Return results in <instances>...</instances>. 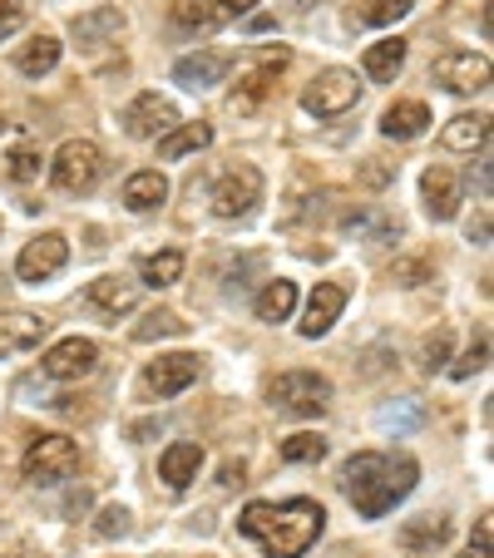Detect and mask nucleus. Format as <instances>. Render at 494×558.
<instances>
[{
  "label": "nucleus",
  "instance_id": "1a4fd4ad",
  "mask_svg": "<svg viewBox=\"0 0 494 558\" xmlns=\"http://www.w3.org/2000/svg\"><path fill=\"white\" fill-rule=\"evenodd\" d=\"M287 64H292V54H287L282 45H277V50H263V54H257V64H253V70L242 74V85H238V89H232V95H228V105L238 109V114H253V109L263 105L267 95H273L277 74H282Z\"/></svg>",
  "mask_w": 494,
  "mask_h": 558
},
{
  "label": "nucleus",
  "instance_id": "0eeeda50",
  "mask_svg": "<svg viewBox=\"0 0 494 558\" xmlns=\"http://www.w3.org/2000/svg\"><path fill=\"white\" fill-rule=\"evenodd\" d=\"M263 203V173L253 163H232L228 173H218L213 183V213L218 218H248Z\"/></svg>",
  "mask_w": 494,
  "mask_h": 558
},
{
  "label": "nucleus",
  "instance_id": "4be33fe9",
  "mask_svg": "<svg viewBox=\"0 0 494 558\" xmlns=\"http://www.w3.org/2000/svg\"><path fill=\"white\" fill-rule=\"evenodd\" d=\"M164 198H169V179H164L158 169H138L134 179L124 183V208L129 213H154Z\"/></svg>",
  "mask_w": 494,
  "mask_h": 558
},
{
  "label": "nucleus",
  "instance_id": "ddd939ff",
  "mask_svg": "<svg viewBox=\"0 0 494 558\" xmlns=\"http://www.w3.org/2000/svg\"><path fill=\"white\" fill-rule=\"evenodd\" d=\"M64 263H70V243H64L60 232H40V238H31V243L21 247L15 272H21V282H45V277H55Z\"/></svg>",
  "mask_w": 494,
  "mask_h": 558
},
{
  "label": "nucleus",
  "instance_id": "7ed1b4c3",
  "mask_svg": "<svg viewBox=\"0 0 494 558\" xmlns=\"http://www.w3.org/2000/svg\"><path fill=\"white\" fill-rule=\"evenodd\" d=\"M105 173V154H99L95 138H64L55 148V163H50V179L60 193H89Z\"/></svg>",
  "mask_w": 494,
  "mask_h": 558
},
{
  "label": "nucleus",
  "instance_id": "a878e982",
  "mask_svg": "<svg viewBox=\"0 0 494 558\" xmlns=\"http://www.w3.org/2000/svg\"><path fill=\"white\" fill-rule=\"evenodd\" d=\"M55 64H60V40H55V35H35V40H25L21 50H15V70L31 74V80L50 74Z\"/></svg>",
  "mask_w": 494,
  "mask_h": 558
},
{
  "label": "nucleus",
  "instance_id": "e433bc0d",
  "mask_svg": "<svg viewBox=\"0 0 494 558\" xmlns=\"http://www.w3.org/2000/svg\"><path fill=\"white\" fill-rule=\"evenodd\" d=\"M484 361H490V337H480V341H474V347L465 351V356L450 366V376H455V380H470L474 371H484Z\"/></svg>",
  "mask_w": 494,
  "mask_h": 558
},
{
  "label": "nucleus",
  "instance_id": "7c9ffc66",
  "mask_svg": "<svg viewBox=\"0 0 494 558\" xmlns=\"http://www.w3.org/2000/svg\"><path fill=\"white\" fill-rule=\"evenodd\" d=\"M138 277H144V287H173L183 277V253L179 247H164V253H148L144 263H138Z\"/></svg>",
  "mask_w": 494,
  "mask_h": 558
},
{
  "label": "nucleus",
  "instance_id": "39448f33",
  "mask_svg": "<svg viewBox=\"0 0 494 558\" xmlns=\"http://www.w3.org/2000/svg\"><path fill=\"white\" fill-rule=\"evenodd\" d=\"M267 396H273V405H282L292 415H322L332 405V380L316 376V371H282L267 386Z\"/></svg>",
  "mask_w": 494,
  "mask_h": 558
},
{
  "label": "nucleus",
  "instance_id": "5701e85b",
  "mask_svg": "<svg viewBox=\"0 0 494 558\" xmlns=\"http://www.w3.org/2000/svg\"><path fill=\"white\" fill-rule=\"evenodd\" d=\"M119 31H124V11L119 5H95V11L74 15V40L80 45H105Z\"/></svg>",
  "mask_w": 494,
  "mask_h": 558
},
{
  "label": "nucleus",
  "instance_id": "a211bd4d",
  "mask_svg": "<svg viewBox=\"0 0 494 558\" xmlns=\"http://www.w3.org/2000/svg\"><path fill=\"white\" fill-rule=\"evenodd\" d=\"M421 193H425V213H431L435 222H450L455 213H460V179H455V173L445 169V163L425 169Z\"/></svg>",
  "mask_w": 494,
  "mask_h": 558
},
{
  "label": "nucleus",
  "instance_id": "79ce46f5",
  "mask_svg": "<svg viewBox=\"0 0 494 558\" xmlns=\"http://www.w3.org/2000/svg\"><path fill=\"white\" fill-rule=\"evenodd\" d=\"M460 558H490V544H470Z\"/></svg>",
  "mask_w": 494,
  "mask_h": 558
},
{
  "label": "nucleus",
  "instance_id": "6ab92c4d",
  "mask_svg": "<svg viewBox=\"0 0 494 558\" xmlns=\"http://www.w3.org/2000/svg\"><path fill=\"white\" fill-rule=\"evenodd\" d=\"M85 302L119 322V316H129L138 306V282H129V277H95L85 287Z\"/></svg>",
  "mask_w": 494,
  "mask_h": 558
},
{
  "label": "nucleus",
  "instance_id": "cd10ccee",
  "mask_svg": "<svg viewBox=\"0 0 494 558\" xmlns=\"http://www.w3.org/2000/svg\"><path fill=\"white\" fill-rule=\"evenodd\" d=\"M213 144V124H179V129H169V134L158 138V158H183V154H198V148H208Z\"/></svg>",
  "mask_w": 494,
  "mask_h": 558
},
{
  "label": "nucleus",
  "instance_id": "72a5a7b5",
  "mask_svg": "<svg viewBox=\"0 0 494 558\" xmlns=\"http://www.w3.org/2000/svg\"><path fill=\"white\" fill-rule=\"evenodd\" d=\"M322 454H326L322 435H292V440H282V460L287 464H316Z\"/></svg>",
  "mask_w": 494,
  "mask_h": 558
},
{
  "label": "nucleus",
  "instance_id": "bb28decb",
  "mask_svg": "<svg viewBox=\"0 0 494 558\" xmlns=\"http://www.w3.org/2000/svg\"><path fill=\"white\" fill-rule=\"evenodd\" d=\"M297 306V282H287V277H277V282H267L263 292H257V322H267V327H277V322H287Z\"/></svg>",
  "mask_w": 494,
  "mask_h": 558
},
{
  "label": "nucleus",
  "instance_id": "a19ab883",
  "mask_svg": "<svg viewBox=\"0 0 494 558\" xmlns=\"http://www.w3.org/2000/svg\"><path fill=\"white\" fill-rule=\"evenodd\" d=\"M361 183H371V189H386V183H390V169L381 163V158H371L366 169H361Z\"/></svg>",
  "mask_w": 494,
  "mask_h": 558
},
{
  "label": "nucleus",
  "instance_id": "f03ea898",
  "mask_svg": "<svg viewBox=\"0 0 494 558\" xmlns=\"http://www.w3.org/2000/svg\"><path fill=\"white\" fill-rule=\"evenodd\" d=\"M238 529L248 538H257L267 558H302L306 548L322 538L326 509L316 505V499H282V505H267V499H257V505L242 509Z\"/></svg>",
  "mask_w": 494,
  "mask_h": 558
},
{
  "label": "nucleus",
  "instance_id": "58836bf2",
  "mask_svg": "<svg viewBox=\"0 0 494 558\" xmlns=\"http://www.w3.org/2000/svg\"><path fill=\"white\" fill-rule=\"evenodd\" d=\"M425 277H431V267H425L421 257H400V263L390 267V282L396 287H421Z\"/></svg>",
  "mask_w": 494,
  "mask_h": 558
},
{
  "label": "nucleus",
  "instance_id": "412c9836",
  "mask_svg": "<svg viewBox=\"0 0 494 558\" xmlns=\"http://www.w3.org/2000/svg\"><path fill=\"white\" fill-rule=\"evenodd\" d=\"M431 129V109L425 99H396V105L381 114V134L386 138H421Z\"/></svg>",
  "mask_w": 494,
  "mask_h": 558
},
{
  "label": "nucleus",
  "instance_id": "ea45409f",
  "mask_svg": "<svg viewBox=\"0 0 494 558\" xmlns=\"http://www.w3.org/2000/svg\"><path fill=\"white\" fill-rule=\"evenodd\" d=\"M21 21H25V5H21V0H0V40L21 31Z\"/></svg>",
  "mask_w": 494,
  "mask_h": 558
},
{
  "label": "nucleus",
  "instance_id": "4c0bfd02",
  "mask_svg": "<svg viewBox=\"0 0 494 558\" xmlns=\"http://www.w3.org/2000/svg\"><path fill=\"white\" fill-rule=\"evenodd\" d=\"M95 534H99V538H124V534H129V509H124V505H109V509H99V519H95Z\"/></svg>",
  "mask_w": 494,
  "mask_h": 558
},
{
  "label": "nucleus",
  "instance_id": "9d476101",
  "mask_svg": "<svg viewBox=\"0 0 494 558\" xmlns=\"http://www.w3.org/2000/svg\"><path fill=\"white\" fill-rule=\"evenodd\" d=\"M198 376H203V361L193 356V351H173V356L148 361L144 386L154 390L158 401H173V396H183V390H189Z\"/></svg>",
  "mask_w": 494,
  "mask_h": 558
},
{
  "label": "nucleus",
  "instance_id": "2eb2a0df",
  "mask_svg": "<svg viewBox=\"0 0 494 558\" xmlns=\"http://www.w3.org/2000/svg\"><path fill=\"white\" fill-rule=\"evenodd\" d=\"M228 70H232L228 50H198V54H189V60L173 64V80H179L183 89H213V85L228 80Z\"/></svg>",
  "mask_w": 494,
  "mask_h": 558
},
{
  "label": "nucleus",
  "instance_id": "473e14b6",
  "mask_svg": "<svg viewBox=\"0 0 494 558\" xmlns=\"http://www.w3.org/2000/svg\"><path fill=\"white\" fill-rule=\"evenodd\" d=\"M189 331V322H179L173 312H148L144 322L134 327V341H158V337H183Z\"/></svg>",
  "mask_w": 494,
  "mask_h": 558
},
{
  "label": "nucleus",
  "instance_id": "f257e3e1",
  "mask_svg": "<svg viewBox=\"0 0 494 558\" xmlns=\"http://www.w3.org/2000/svg\"><path fill=\"white\" fill-rule=\"evenodd\" d=\"M421 480V464L410 454H376V450H361L341 464V489L347 499L357 505L361 519H381L400 505V499L415 489Z\"/></svg>",
  "mask_w": 494,
  "mask_h": 558
},
{
  "label": "nucleus",
  "instance_id": "37998d69",
  "mask_svg": "<svg viewBox=\"0 0 494 558\" xmlns=\"http://www.w3.org/2000/svg\"><path fill=\"white\" fill-rule=\"evenodd\" d=\"M0 558H21V554H15V544H11V538H0Z\"/></svg>",
  "mask_w": 494,
  "mask_h": 558
},
{
  "label": "nucleus",
  "instance_id": "b1692460",
  "mask_svg": "<svg viewBox=\"0 0 494 558\" xmlns=\"http://www.w3.org/2000/svg\"><path fill=\"white\" fill-rule=\"evenodd\" d=\"M406 50L410 45L400 40V35H390V40H376V45H366V74L371 80H376V85H390V80H396L400 74V64H406Z\"/></svg>",
  "mask_w": 494,
  "mask_h": 558
},
{
  "label": "nucleus",
  "instance_id": "4468645a",
  "mask_svg": "<svg viewBox=\"0 0 494 558\" xmlns=\"http://www.w3.org/2000/svg\"><path fill=\"white\" fill-rule=\"evenodd\" d=\"M248 5H257V0H179L173 5V21L183 25V31H218V25H232Z\"/></svg>",
  "mask_w": 494,
  "mask_h": 558
},
{
  "label": "nucleus",
  "instance_id": "aec40b11",
  "mask_svg": "<svg viewBox=\"0 0 494 558\" xmlns=\"http://www.w3.org/2000/svg\"><path fill=\"white\" fill-rule=\"evenodd\" d=\"M198 470H203V445H193V440H179L158 454V480L169 489H189L198 480Z\"/></svg>",
  "mask_w": 494,
  "mask_h": 558
},
{
  "label": "nucleus",
  "instance_id": "9b49d317",
  "mask_svg": "<svg viewBox=\"0 0 494 558\" xmlns=\"http://www.w3.org/2000/svg\"><path fill=\"white\" fill-rule=\"evenodd\" d=\"M95 366H99V347L89 337L55 341V347L45 351V361H40V371L50 380H85V376H95Z\"/></svg>",
  "mask_w": 494,
  "mask_h": 558
},
{
  "label": "nucleus",
  "instance_id": "f8f14e48",
  "mask_svg": "<svg viewBox=\"0 0 494 558\" xmlns=\"http://www.w3.org/2000/svg\"><path fill=\"white\" fill-rule=\"evenodd\" d=\"M124 134L129 138H158V134H169V129H179L183 119H179V105L173 99H164V95H138L134 105L124 109Z\"/></svg>",
  "mask_w": 494,
  "mask_h": 558
},
{
  "label": "nucleus",
  "instance_id": "20e7f679",
  "mask_svg": "<svg viewBox=\"0 0 494 558\" xmlns=\"http://www.w3.org/2000/svg\"><path fill=\"white\" fill-rule=\"evenodd\" d=\"M25 480L31 485H40V489H50V485H64L74 470H80V445L70 440V435H40V440L25 450Z\"/></svg>",
  "mask_w": 494,
  "mask_h": 558
},
{
  "label": "nucleus",
  "instance_id": "dca6fc26",
  "mask_svg": "<svg viewBox=\"0 0 494 558\" xmlns=\"http://www.w3.org/2000/svg\"><path fill=\"white\" fill-rule=\"evenodd\" d=\"M50 331V322L35 312H0V356H21V351H35Z\"/></svg>",
  "mask_w": 494,
  "mask_h": 558
},
{
  "label": "nucleus",
  "instance_id": "c756f323",
  "mask_svg": "<svg viewBox=\"0 0 494 558\" xmlns=\"http://www.w3.org/2000/svg\"><path fill=\"white\" fill-rule=\"evenodd\" d=\"M376 425L386 435H410V430H421V425H425V405L410 401V396H406V401H386L376 411Z\"/></svg>",
  "mask_w": 494,
  "mask_h": 558
},
{
  "label": "nucleus",
  "instance_id": "f704fd0d",
  "mask_svg": "<svg viewBox=\"0 0 494 558\" xmlns=\"http://www.w3.org/2000/svg\"><path fill=\"white\" fill-rule=\"evenodd\" d=\"M5 163H11V179L15 183H31V179H40V163H45V158H40V148H35V144H15Z\"/></svg>",
  "mask_w": 494,
  "mask_h": 558
},
{
  "label": "nucleus",
  "instance_id": "c9c22d12",
  "mask_svg": "<svg viewBox=\"0 0 494 558\" xmlns=\"http://www.w3.org/2000/svg\"><path fill=\"white\" fill-rule=\"evenodd\" d=\"M445 361H450V331L441 327V331H431V337H425V347H421V366L435 376V371H445Z\"/></svg>",
  "mask_w": 494,
  "mask_h": 558
},
{
  "label": "nucleus",
  "instance_id": "6e6552de",
  "mask_svg": "<svg viewBox=\"0 0 494 558\" xmlns=\"http://www.w3.org/2000/svg\"><path fill=\"white\" fill-rule=\"evenodd\" d=\"M431 74H435V85H445L450 95H480V89H490V60L474 50H445L431 64Z\"/></svg>",
  "mask_w": 494,
  "mask_h": 558
},
{
  "label": "nucleus",
  "instance_id": "f3484780",
  "mask_svg": "<svg viewBox=\"0 0 494 558\" xmlns=\"http://www.w3.org/2000/svg\"><path fill=\"white\" fill-rule=\"evenodd\" d=\"M347 312V287L337 282H316L312 302H306V322H302V337H326V331L337 327V316Z\"/></svg>",
  "mask_w": 494,
  "mask_h": 558
},
{
  "label": "nucleus",
  "instance_id": "423d86ee",
  "mask_svg": "<svg viewBox=\"0 0 494 558\" xmlns=\"http://www.w3.org/2000/svg\"><path fill=\"white\" fill-rule=\"evenodd\" d=\"M361 99V80L351 70H322L312 85L302 89V109L316 119H337Z\"/></svg>",
  "mask_w": 494,
  "mask_h": 558
},
{
  "label": "nucleus",
  "instance_id": "393cba45",
  "mask_svg": "<svg viewBox=\"0 0 494 558\" xmlns=\"http://www.w3.org/2000/svg\"><path fill=\"white\" fill-rule=\"evenodd\" d=\"M484 138H490V119L484 114H455L450 124H445L441 144L455 148V154H474V148H484Z\"/></svg>",
  "mask_w": 494,
  "mask_h": 558
},
{
  "label": "nucleus",
  "instance_id": "2f4dec72",
  "mask_svg": "<svg viewBox=\"0 0 494 558\" xmlns=\"http://www.w3.org/2000/svg\"><path fill=\"white\" fill-rule=\"evenodd\" d=\"M410 5H415V0H366L357 11V25H396L410 15Z\"/></svg>",
  "mask_w": 494,
  "mask_h": 558
},
{
  "label": "nucleus",
  "instance_id": "c85d7f7f",
  "mask_svg": "<svg viewBox=\"0 0 494 558\" xmlns=\"http://www.w3.org/2000/svg\"><path fill=\"white\" fill-rule=\"evenodd\" d=\"M445 538H450V524H445L441 514H421V519H410V524L400 529V548H410V554H421V548H441Z\"/></svg>",
  "mask_w": 494,
  "mask_h": 558
}]
</instances>
